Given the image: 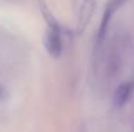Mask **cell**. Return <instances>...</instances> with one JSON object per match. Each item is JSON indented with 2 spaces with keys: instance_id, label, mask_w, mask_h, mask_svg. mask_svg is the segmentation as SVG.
I'll list each match as a JSON object with an SVG mask.
<instances>
[{
  "instance_id": "3957f363",
  "label": "cell",
  "mask_w": 134,
  "mask_h": 132,
  "mask_svg": "<svg viewBox=\"0 0 134 132\" xmlns=\"http://www.w3.org/2000/svg\"><path fill=\"white\" fill-rule=\"evenodd\" d=\"M124 0H112L111 2L108 4L107 6L106 11H105V14H104V18H102V21H101V26H100V30H99V42H101L105 37V34H106V29L108 27V22L111 20L112 15H113L114 11L122 4Z\"/></svg>"
},
{
  "instance_id": "6da1fadb",
  "label": "cell",
  "mask_w": 134,
  "mask_h": 132,
  "mask_svg": "<svg viewBox=\"0 0 134 132\" xmlns=\"http://www.w3.org/2000/svg\"><path fill=\"white\" fill-rule=\"evenodd\" d=\"M45 47H46L47 51L51 56L53 57H59L61 54V36L60 32L55 26H52L49 28L48 33L46 34V39H45Z\"/></svg>"
},
{
  "instance_id": "277c9868",
  "label": "cell",
  "mask_w": 134,
  "mask_h": 132,
  "mask_svg": "<svg viewBox=\"0 0 134 132\" xmlns=\"http://www.w3.org/2000/svg\"><path fill=\"white\" fill-rule=\"evenodd\" d=\"M6 97H7V93H6V90H5V89L2 88L1 85H0V102H2V101H4Z\"/></svg>"
},
{
  "instance_id": "7a4b0ae2",
  "label": "cell",
  "mask_w": 134,
  "mask_h": 132,
  "mask_svg": "<svg viewBox=\"0 0 134 132\" xmlns=\"http://www.w3.org/2000/svg\"><path fill=\"white\" fill-rule=\"evenodd\" d=\"M134 90V83L133 82H126L118 87V89L114 93V103L116 107H122L132 96Z\"/></svg>"
}]
</instances>
